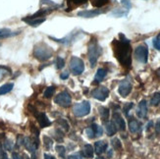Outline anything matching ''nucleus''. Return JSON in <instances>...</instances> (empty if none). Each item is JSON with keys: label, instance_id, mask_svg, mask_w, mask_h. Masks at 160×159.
<instances>
[{"label": "nucleus", "instance_id": "1", "mask_svg": "<svg viewBox=\"0 0 160 159\" xmlns=\"http://www.w3.org/2000/svg\"><path fill=\"white\" fill-rule=\"evenodd\" d=\"M120 39H115L114 45V54L118 61L120 62L121 65L124 67H131L132 64V49L130 40L124 36L123 33H120Z\"/></svg>", "mask_w": 160, "mask_h": 159}, {"label": "nucleus", "instance_id": "2", "mask_svg": "<svg viewBox=\"0 0 160 159\" xmlns=\"http://www.w3.org/2000/svg\"><path fill=\"white\" fill-rule=\"evenodd\" d=\"M52 55H53L52 48L44 42L38 43L33 48V56L38 61L41 62L46 61L48 59H50L52 57Z\"/></svg>", "mask_w": 160, "mask_h": 159}, {"label": "nucleus", "instance_id": "3", "mask_svg": "<svg viewBox=\"0 0 160 159\" xmlns=\"http://www.w3.org/2000/svg\"><path fill=\"white\" fill-rule=\"evenodd\" d=\"M101 53H102V48L99 46L96 39L90 40L88 46V61L92 68H93L96 65L97 59L99 58Z\"/></svg>", "mask_w": 160, "mask_h": 159}, {"label": "nucleus", "instance_id": "4", "mask_svg": "<svg viewBox=\"0 0 160 159\" xmlns=\"http://www.w3.org/2000/svg\"><path fill=\"white\" fill-rule=\"evenodd\" d=\"M135 57L136 59L141 62L142 64H147L148 63V47L145 44H141L138 47H136L135 49Z\"/></svg>", "mask_w": 160, "mask_h": 159}, {"label": "nucleus", "instance_id": "5", "mask_svg": "<svg viewBox=\"0 0 160 159\" xmlns=\"http://www.w3.org/2000/svg\"><path fill=\"white\" fill-rule=\"evenodd\" d=\"M70 70L75 76L81 75L85 70L83 61L77 56H73L70 60Z\"/></svg>", "mask_w": 160, "mask_h": 159}, {"label": "nucleus", "instance_id": "6", "mask_svg": "<svg viewBox=\"0 0 160 159\" xmlns=\"http://www.w3.org/2000/svg\"><path fill=\"white\" fill-rule=\"evenodd\" d=\"M73 112L77 117H83L87 116L90 112V104L88 101H82L77 103L73 107Z\"/></svg>", "mask_w": 160, "mask_h": 159}, {"label": "nucleus", "instance_id": "7", "mask_svg": "<svg viewBox=\"0 0 160 159\" xmlns=\"http://www.w3.org/2000/svg\"><path fill=\"white\" fill-rule=\"evenodd\" d=\"M54 102L56 103V104L62 106V107H69L71 105L72 103V97L70 93H69L68 92L64 91L60 93H58L56 96L54 97Z\"/></svg>", "mask_w": 160, "mask_h": 159}, {"label": "nucleus", "instance_id": "8", "mask_svg": "<svg viewBox=\"0 0 160 159\" xmlns=\"http://www.w3.org/2000/svg\"><path fill=\"white\" fill-rule=\"evenodd\" d=\"M82 32H78V31H74V32H71L69 34L63 38H55V37H49L51 39H53L54 41H57V42H60L62 44H65V45H70L72 44L73 42H75L76 40L79 38V36L81 34Z\"/></svg>", "mask_w": 160, "mask_h": 159}, {"label": "nucleus", "instance_id": "9", "mask_svg": "<svg viewBox=\"0 0 160 159\" xmlns=\"http://www.w3.org/2000/svg\"><path fill=\"white\" fill-rule=\"evenodd\" d=\"M92 95L97 100L104 101L109 95V89L105 87H99L92 92Z\"/></svg>", "mask_w": 160, "mask_h": 159}, {"label": "nucleus", "instance_id": "10", "mask_svg": "<svg viewBox=\"0 0 160 159\" xmlns=\"http://www.w3.org/2000/svg\"><path fill=\"white\" fill-rule=\"evenodd\" d=\"M132 87H133V86H132L131 82L129 80L125 79L120 82L118 92H119L121 96H123V97H126V96H128L129 93L132 92Z\"/></svg>", "mask_w": 160, "mask_h": 159}, {"label": "nucleus", "instance_id": "11", "mask_svg": "<svg viewBox=\"0 0 160 159\" xmlns=\"http://www.w3.org/2000/svg\"><path fill=\"white\" fill-rule=\"evenodd\" d=\"M23 144L32 155H34V153H36V150H37V148L38 147V140H32L31 137H27L24 139V143Z\"/></svg>", "mask_w": 160, "mask_h": 159}, {"label": "nucleus", "instance_id": "12", "mask_svg": "<svg viewBox=\"0 0 160 159\" xmlns=\"http://www.w3.org/2000/svg\"><path fill=\"white\" fill-rule=\"evenodd\" d=\"M104 10H99V9H94V10H82V11H80L78 12L77 15L79 17H82V18H93V17H96L98 15H101L103 14Z\"/></svg>", "mask_w": 160, "mask_h": 159}, {"label": "nucleus", "instance_id": "13", "mask_svg": "<svg viewBox=\"0 0 160 159\" xmlns=\"http://www.w3.org/2000/svg\"><path fill=\"white\" fill-rule=\"evenodd\" d=\"M113 123L115 124L116 128H118V130L124 131L125 129H126V123H125L124 119L122 118V116L119 113L114 112V114H113Z\"/></svg>", "mask_w": 160, "mask_h": 159}, {"label": "nucleus", "instance_id": "14", "mask_svg": "<svg viewBox=\"0 0 160 159\" xmlns=\"http://www.w3.org/2000/svg\"><path fill=\"white\" fill-rule=\"evenodd\" d=\"M148 114V103L145 100H142L138 103V106L137 109V115L140 118H144Z\"/></svg>", "mask_w": 160, "mask_h": 159}, {"label": "nucleus", "instance_id": "15", "mask_svg": "<svg viewBox=\"0 0 160 159\" xmlns=\"http://www.w3.org/2000/svg\"><path fill=\"white\" fill-rule=\"evenodd\" d=\"M107 147L108 144L105 141H98L96 142L95 144H94V151L96 154H102L103 152H105V150L107 149Z\"/></svg>", "mask_w": 160, "mask_h": 159}, {"label": "nucleus", "instance_id": "16", "mask_svg": "<svg viewBox=\"0 0 160 159\" xmlns=\"http://www.w3.org/2000/svg\"><path fill=\"white\" fill-rule=\"evenodd\" d=\"M37 119L41 128H46L51 124V122L49 121V119L47 118V116L44 113H38L37 115Z\"/></svg>", "mask_w": 160, "mask_h": 159}, {"label": "nucleus", "instance_id": "17", "mask_svg": "<svg viewBox=\"0 0 160 159\" xmlns=\"http://www.w3.org/2000/svg\"><path fill=\"white\" fill-rule=\"evenodd\" d=\"M45 18H38V19H26L23 18L22 21L25 23H27L28 25H30L32 27H38L39 25H41L43 22H45Z\"/></svg>", "mask_w": 160, "mask_h": 159}, {"label": "nucleus", "instance_id": "18", "mask_svg": "<svg viewBox=\"0 0 160 159\" xmlns=\"http://www.w3.org/2000/svg\"><path fill=\"white\" fill-rule=\"evenodd\" d=\"M141 127H142L141 123L138 122V120L133 119V120H131V121L129 122V130H130V132H131V133H133V134L138 133V131L141 130Z\"/></svg>", "mask_w": 160, "mask_h": 159}, {"label": "nucleus", "instance_id": "19", "mask_svg": "<svg viewBox=\"0 0 160 159\" xmlns=\"http://www.w3.org/2000/svg\"><path fill=\"white\" fill-rule=\"evenodd\" d=\"M19 34V32H12L9 29H0V38H6L10 37H15Z\"/></svg>", "mask_w": 160, "mask_h": 159}, {"label": "nucleus", "instance_id": "20", "mask_svg": "<svg viewBox=\"0 0 160 159\" xmlns=\"http://www.w3.org/2000/svg\"><path fill=\"white\" fill-rule=\"evenodd\" d=\"M105 130H106V133L109 137L114 136L117 132V128L113 122H107L105 124Z\"/></svg>", "mask_w": 160, "mask_h": 159}, {"label": "nucleus", "instance_id": "21", "mask_svg": "<svg viewBox=\"0 0 160 159\" xmlns=\"http://www.w3.org/2000/svg\"><path fill=\"white\" fill-rule=\"evenodd\" d=\"M88 0H67L69 10H72L75 7H79L82 4H86Z\"/></svg>", "mask_w": 160, "mask_h": 159}, {"label": "nucleus", "instance_id": "22", "mask_svg": "<svg viewBox=\"0 0 160 159\" xmlns=\"http://www.w3.org/2000/svg\"><path fill=\"white\" fill-rule=\"evenodd\" d=\"M106 74H107V71L105 70V69H102V68L98 69L97 72H96V74H95V76H94V82H100L104 78L106 77Z\"/></svg>", "mask_w": 160, "mask_h": 159}, {"label": "nucleus", "instance_id": "23", "mask_svg": "<svg viewBox=\"0 0 160 159\" xmlns=\"http://www.w3.org/2000/svg\"><path fill=\"white\" fill-rule=\"evenodd\" d=\"M93 147L90 146V144H86L82 148V154L87 158H92L93 157Z\"/></svg>", "mask_w": 160, "mask_h": 159}, {"label": "nucleus", "instance_id": "24", "mask_svg": "<svg viewBox=\"0 0 160 159\" xmlns=\"http://www.w3.org/2000/svg\"><path fill=\"white\" fill-rule=\"evenodd\" d=\"M14 87V84L13 82H8V84H5V85H2L0 86V95L2 94H6L10 92Z\"/></svg>", "mask_w": 160, "mask_h": 159}, {"label": "nucleus", "instance_id": "25", "mask_svg": "<svg viewBox=\"0 0 160 159\" xmlns=\"http://www.w3.org/2000/svg\"><path fill=\"white\" fill-rule=\"evenodd\" d=\"M159 103H160V92H155L153 95H152V97L150 99V104L152 106H157Z\"/></svg>", "mask_w": 160, "mask_h": 159}, {"label": "nucleus", "instance_id": "26", "mask_svg": "<svg viewBox=\"0 0 160 159\" xmlns=\"http://www.w3.org/2000/svg\"><path fill=\"white\" fill-rule=\"evenodd\" d=\"M99 113L101 116V119L103 121H106L109 117V109L106 107H99Z\"/></svg>", "mask_w": 160, "mask_h": 159}, {"label": "nucleus", "instance_id": "27", "mask_svg": "<svg viewBox=\"0 0 160 159\" xmlns=\"http://www.w3.org/2000/svg\"><path fill=\"white\" fill-rule=\"evenodd\" d=\"M90 2L96 8H100V7L106 5L109 2V0H90Z\"/></svg>", "mask_w": 160, "mask_h": 159}, {"label": "nucleus", "instance_id": "28", "mask_svg": "<svg viewBox=\"0 0 160 159\" xmlns=\"http://www.w3.org/2000/svg\"><path fill=\"white\" fill-rule=\"evenodd\" d=\"M92 129L93 131L95 137H100L103 134V129H102V127L96 125V124H93V125H92Z\"/></svg>", "mask_w": 160, "mask_h": 159}, {"label": "nucleus", "instance_id": "29", "mask_svg": "<svg viewBox=\"0 0 160 159\" xmlns=\"http://www.w3.org/2000/svg\"><path fill=\"white\" fill-rule=\"evenodd\" d=\"M11 73V70L8 67H5V66H0V80L3 79L5 76L9 75Z\"/></svg>", "mask_w": 160, "mask_h": 159}, {"label": "nucleus", "instance_id": "30", "mask_svg": "<svg viewBox=\"0 0 160 159\" xmlns=\"http://www.w3.org/2000/svg\"><path fill=\"white\" fill-rule=\"evenodd\" d=\"M54 92H55V87H48L43 92V96L45 98H49L53 95Z\"/></svg>", "mask_w": 160, "mask_h": 159}, {"label": "nucleus", "instance_id": "31", "mask_svg": "<svg viewBox=\"0 0 160 159\" xmlns=\"http://www.w3.org/2000/svg\"><path fill=\"white\" fill-rule=\"evenodd\" d=\"M43 142H44V147L47 148V149H50L52 147V144H53V142L50 137H43Z\"/></svg>", "mask_w": 160, "mask_h": 159}, {"label": "nucleus", "instance_id": "32", "mask_svg": "<svg viewBox=\"0 0 160 159\" xmlns=\"http://www.w3.org/2000/svg\"><path fill=\"white\" fill-rule=\"evenodd\" d=\"M65 66V60L62 58V57H58L56 59V68L58 70H61V69H63Z\"/></svg>", "mask_w": 160, "mask_h": 159}, {"label": "nucleus", "instance_id": "33", "mask_svg": "<svg viewBox=\"0 0 160 159\" xmlns=\"http://www.w3.org/2000/svg\"><path fill=\"white\" fill-rule=\"evenodd\" d=\"M152 44H153L154 48L157 50H160V34H158L157 37H155L152 40Z\"/></svg>", "mask_w": 160, "mask_h": 159}, {"label": "nucleus", "instance_id": "34", "mask_svg": "<svg viewBox=\"0 0 160 159\" xmlns=\"http://www.w3.org/2000/svg\"><path fill=\"white\" fill-rule=\"evenodd\" d=\"M112 146H113V147L115 148V149H120L121 147H122V144H121V142H120V140L119 139H117V137H115V139H113L112 140Z\"/></svg>", "mask_w": 160, "mask_h": 159}, {"label": "nucleus", "instance_id": "35", "mask_svg": "<svg viewBox=\"0 0 160 159\" xmlns=\"http://www.w3.org/2000/svg\"><path fill=\"white\" fill-rule=\"evenodd\" d=\"M56 150H57V152L58 154L61 156V157H64L65 156V153H66V149L63 146H57L56 147Z\"/></svg>", "mask_w": 160, "mask_h": 159}, {"label": "nucleus", "instance_id": "36", "mask_svg": "<svg viewBox=\"0 0 160 159\" xmlns=\"http://www.w3.org/2000/svg\"><path fill=\"white\" fill-rule=\"evenodd\" d=\"M86 134H87V136H88V139H93V137H95V135H94V133H93V131H92V127H90V128H88V129L86 130Z\"/></svg>", "mask_w": 160, "mask_h": 159}, {"label": "nucleus", "instance_id": "37", "mask_svg": "<svg viewBox=\"0 0 160 159\" xmlns=\"http://www.w3.org/2000/svg\"><path fill=\"white\" fill-rule=\"evenodd\" d=\"M59 124H60V125L62 126V127H63L64 129H65V131H68L69 130V124L65 121V120H63V119H60V120H58L57 121Z\"/></svg>", "mask_w": 160, "mask_h": 159}, {"label": "nucleus", "instance_id": "38", "mask_svg": "<svg viewBox=\"0 0 160 159\" xmlns=\"http://www.w3.org/2000/svg\"><path fill=\"white\" fill-rule=\"evenodd\" d=\"M69 76H70V72H68V71H64V72H62L60 74V78L62 80H66L69 78Z\"/></svg>", "mask_w": 160, "mask_h": 159}, {"label": "nucleus", "instance_id": "39", "mask_svg": "<svg viewBox=\"0 0 160 159\" xmlns=\"http://www.w3.org/2000/svg\"><path fill=\"white\" fill-rule=\"evenodd\" d=\"M134 106V104H133V103H127V104L126 105H125V107H124V112L125 113H126V114H128V112H129V110L132 108V107H133Z\"/></svg>", "mask_w": 160, "mask_h": 159}, {"label": "nucleus", "instance_id": "40", "mask_svg": "<svg viewBox=\"0 0 160 159\" xmlns=\"http://www.w3.org/2000/svg\"><path fill=\"white\" fill-rule=\"evenodd\" d=\"M12 158H13V159H24L22 155L19 154V153H17V152H13V153H12Z\"/></svg>", "mask_w": 160, "mask_h": 159}, {"label": "nucleus", "instance_id": "41", "mask_svg": "<svg viewBox=\"0 0 160 159\" xmlns=\"http://www.w3.org/2000/svg\"><path fill=\"white\" fill-rule=\"evenodd\" d=\"M155 131L157 134H160V118L157 120V122L155 124Z\"/></svg>", "mask_w": 160, "mask_h": 159}, {"label": "nucleus", "instance_id": "42", "mask_svg": "<svg viewBox=\"0 0 160 159\" xmlns=\"http://www.w3.org/2000/svg\"><path fill=\"white\" fill-rule=\"evenodd\" d=\"M4 154H5V151L3 150V147H2V144H1V143H0V159H2V158H3Z\"/></svg>", "mask_w": 160, "mask_h": 159}, {"label": "nucleus", "instance_id": "43", "mask_svg": "<svg viewBox=\"0 0 160 159\" xmlns=\"http://www.w3.org/2000/svg\"><path fill=\"white\" fill-rule=\"evenodd\" d=\"M43 157H44V159H56L54 156H52L50 154H47V153H44L43 154Z\"/></svg>", "mask_w": 160, "mask_h": 159}, {"label": "nucleus", "instance_id": "44", "mask_svg": "<svg viewBox=\"0 0 160 159\" xmlns=\"http://www.w3.org/2000/svg\"><path fill=\"white\" fill-rule=\"evenodd\" d=\"M67 159H79V158L76 156V155H70V156H68Z\"/></svg>", "mask_w": 160, "mask_h": 159}, {"label": "nucleus", "instance_id": "45", "mask_svg": "<svg viewBox=\"0 0 160 159\" xmlns=\"http://www.w3.org/2000/svg\"><path fill=\"white\" fill-rule=\"evenodd\" d=\"M156 75H157V77H158V78L160 79V68H159L158 70L156 71Z\"/></svg>", "mask_w": 160, "mask_h": 159}, {"label": "nucleus", "instance_id": "46", "mask_svg": "<svg viewBox=\"0 0 160 159\" xmlns=\"http://www.w3.org/2000/svg\"><path fill=\"white\" fill-rule=\"evenodd\" d=\"M2 159H10V158H8V156H7V154H6V153H5V154H4V156H3V158H2Z\"/></svg>", "mask_w": 160, "mask_h": 159}, {"label": "nucleus", "instance_id": "47", "mask_svg": "<svg viewBox=\"0 0 160 159\" xmlns=\"http://www.w3.org/2000/svg\"><path fill=\"white\" fill-rule=\"evenodd\" d=\"M96 159H105V158H104V157H101V156H98Z\"/></svg>", "mask_w": 160, "mask_h": 159}, {"label": "nucleus", "instance_id": "48", "mask_svg": "<svg viewBox=\"0 0 160 159\" xmlns=\"http://www.w3.org/2000/svg\"><path fill=\"white\" fill-rule=\"evenodd\" d=\"M0 46H1V44H0Z\"/></svg>", "mask_w": 160, "mask_h": 159}]
</instances>
